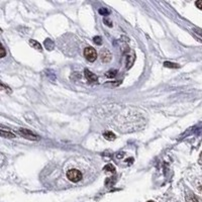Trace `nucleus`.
<instances>
[{
  "mask_svg": "<svg viewBox=\"0 0 202 202\" xmlns=\"http://www.w3.org/2000/svg\"><path fill=\"white\" fill-rule=\"evenodd\" d=\"M67 178L72 182H75V183L79 182L82 179V173L79 170H76V169L69 170L67 172Z\"/></svg>",
  "mask_w": 202,
  "mask_h": 202,
  "instance_id": "1",
  "label": "nucleus"
},
{
  "mask_svg": "<svg viewBox=\"0 0 202 202\" xmlns=\"http://www.w3.org/2000/svg\"><path fill=\"white\" fill-rule=\"evenodd\" d=\"M84 56L86 57V59L89 61V62H94L97 58V53L95 51V49L88 47L84 49Z\"/></svg>",
  "mask_w": 202,
  "mask_h": 202,
  "instance_id": "2",
  "label": "nucleus"
},
{
  "mask_svg": "<svg viewBox=\"0 0 202 202\" xmlns=\"http://www.w3.org/2000/svg\"><path fill=\"white\" fill-rule=\"evenodd\" d=\"M18 132H19L22 136H24V138H26V139L33 140H40L39 136H37V135H35V133H32V131H29L28 129H24V128H21V129H19V131H18Z\"/></svg>",
  "mask_w": 202,
  "mask_h": 202,
  "instance_id": "3",
  "label": "nucleus"
},
{
  "mask_svg": "<svg viewBox=\"0 0 202 202\" xmlns=\"http://www.w3.org/2000/svg\"><path fill=\"white\" fill-rule=\"evenodd\" d=\"M85 76H86V78L89 80V81L95 82V81H97V80H98L97 76L94 75L92 72H90V71H88V70H85Z\"/></svg>",
  "mask_w": 202,
  "mask_h": 202,
  "instance_id": "4",
  "label": "nucleus"
},
{
  "mask_svg": "<svg viewBox=\"0 0 202 202\" xmlns=\"http://www.w3.org/2000/svg\"><path fill=\"white\" fill-rule=\"evenodd\" d=\"M103 135H104V138L106 140H113L114 139H115V135L112 132H110V131H106L103 133Z\"/></svg>",
  "mask_w": 202,
  "mask_h": 202,
  "instance_id": "5",
  "label": "nucleus"
},
{
  "mask_svg": "<svg viewBox=\"0 0 202 202\" xmlns=\"http://www.w3.org/2000/svg\"><path fill=\"white\" fill-rule=\"evenodd\" d=\"M29 44L32 45L33 48L35 49H39V51H41V44H39L37 43V41H33V40H30L29 41Z\"/></svg>",
  "mask_w": 202,
  "mask_h": 202,
  "instance_id": "6",
  "label": "nucleus"
},
{
  "mask_svg": "<svg viewBox=\"0 0 202 202\" xmlns=\"http://www.w3.org/2000/svg\"><path fill=\"white\" fill-rule=\"evenodd\" d=\"M45 48H47L48 49H52L53 48H54V43H53L52 40L47 39V40H45Z\"/></svg>",
  "mask_w": 202,
  "mask_h": 202,
  "instance_id": "7",
  "label": "nucleus"
},
{
  "mask_svg": "<svg viewBox=\"0 0 202 202\" xmlns=\"http://www.w3.org/2000/svg\"><path fill=\"white\" fill-rule=\"evenodd\" d=\"M104 171L106 172H111V173H114L115 172V168H114L112 165H107L104 167Z\"/></svg>",
  "mask_w": 202,
  "mask_h": 202,
  "instance_id": "8",
  "label": "nucleus"
},
{
  "mask_svg": "<svg viewBox=\"0 0 202 202\" xmlns=\"http://www.w3.org/2000/svg\"><path fill=\"white\" fill-rule=\"evenodd\" d=\"M116 70H114V71H109L107 74H106V77H109V78H112L114 77V76L116 75Z\"/></svg>",
  "mask_w": 202,
  "mask_h": 202,
  "instance_id": "9",
  "label": "nucleus"
},
{
  "mask_svg": "<svg viewBox=\"0 0 202 202\" xmlns=\"http://www.w3.org/2000/svg\"><path fill=\"white\" fill-rule=\"evenodd\" d=\"M165 65L166 67H171V68H177V67H179L177 64H174V63H169V62H165Z\"/></svg>",
  "mask_w": 202,
  "mask_h": 202,
  "instance_id": "10",
  "label": "nucleus"
},
{
  "mask_svg": "<svg viewBox=\"0 0 202 202\" xmlns=\"http://www.w3.org/2000/svg\"><path fill=\"white\" fill-rule=\"evenodd\" d=\"M1 135H2V136H7V138H14V135L13 133H10V132H7V133H5L3 131H1Z\"/></svg>",
  "mask_w": 202,
  "mask_h": 202,
  "instance_id": "11",
  "label": "nucleus"
},
{
  "mask_svg": "<svg viewBox=\"0 0 202 202\" xmlns=\"http://www.w3.org/2000/svg\"><path fill=\"white\" fill-rule=\"evenodd\" d=\"M94 43H95V44H98V45H101V44H102V41H101V37H94Z\"/></svg>",
  "mask_w": 202,
  "mask_h": 202,
  "instance_id": "12",
  "label": "nucleus"
},
{
  "mask_svg": "<svg viewBox=\"0 0 202 202\" xmlns=\"http://www.w3.org/2000/svg\"><path fill=\"white\" fill-rule=\"evenodd\" d=\"M196 6H197L199 9L202 10V0H199V1H197V2H196Z\"/></svg>",
  "mask_w": 202,
  "mask_h": 202,
  "instance_id": "13",
  "label": "nucleus"
},
{
  "mask_svg": "<svg viewBox=\"0 0 202 202\" xmlns=\"http://www.w3.org/2000/svg\"><path fill=\"white\" fill-rule=\"evenodd\" d=\"M1 52H2V54H1V57H2V58H3V57L5 56V51H4V48H3V47L1 48Z\"/></svg>",
  "mask_w": 202,
  "mask_h": 202,
  "instance_id": "14",
  "label": "nucleus"
},
{
  "mask_svg": "<svg viewBox=\"0 0 202 202\" xmlns=\"http://www.w3.org/2000/svg\"><path fill=\"white\" fill-rule=\"evenodd\" d=\"M148 202H154V201H148Z\"/></svg>",
  "mask_w": 202,
  "mask_h": 202,
  "instance_id": "15",
  "label": "nucleus"
}]
</instances>
